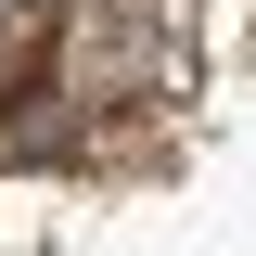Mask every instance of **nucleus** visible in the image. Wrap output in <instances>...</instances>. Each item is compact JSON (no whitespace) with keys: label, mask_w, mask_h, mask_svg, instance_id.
<instances>
[{"label":"nucleus","mask_w":256,"mask_h":256,"mask_svg":"<svg viewBox=\"0 0 256 256\" xmlns=\"http://www.w3.org/2000/svg\"><path fill=\"white\" fill-rule=\"evenodd\" d=\"M192 77H205L192 0H90L64 26V102H90V116H166L192 102Z\"/></svg>","instance_id":"nucleus-1"}]
</instances>
